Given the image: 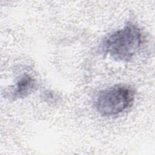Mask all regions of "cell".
Returning <instances> with one entry per match:
<instances>
[{"mask_svg": "<svg viewBox=\"0 0 155 155\" xmlns=\"http://www.w3.org/2000/svg\"><path fill=\"white\" fill-rule=\"evenodd\" d=\"M142 41L139 28L133 24H127L107 37L102 44V49L116 60L127 61L137 51Z\"/></svg>", "mask_w": 155, "mask_h": 155, "instance_id": "obj_1", "label": "cell"}, {"mask_svg": "<svg viewBox=\"0 0 155 155\" xmlns=\"http://www.w3.org/2000/svg\"><path fill=\"white\" fill-rule=\"evenodd\" d=\"M134 91L130 87L117 85L100 91L95 100V107L103 116H114L124 112L134 100Z\"/></svg>", "mask_w": 155, "mask_h": 155, "instance_id": "obj_2", "label": "cell"}, {"mask_svg": "<svg viewBox=\"0 0 155 155\" xmlns=\"http://www.w3.org/2000/svg\"><path fill=\"white\" fill-rule=\"evenodd\" d=\"M35 87L34 79L28 75H24L16 84L13 91L14 97H24L28 95Z\"/></svg>", "mask_w": 155, "mask_h": 155, "instance_id": "obj_3", "label": "cell"}]
</instances>
